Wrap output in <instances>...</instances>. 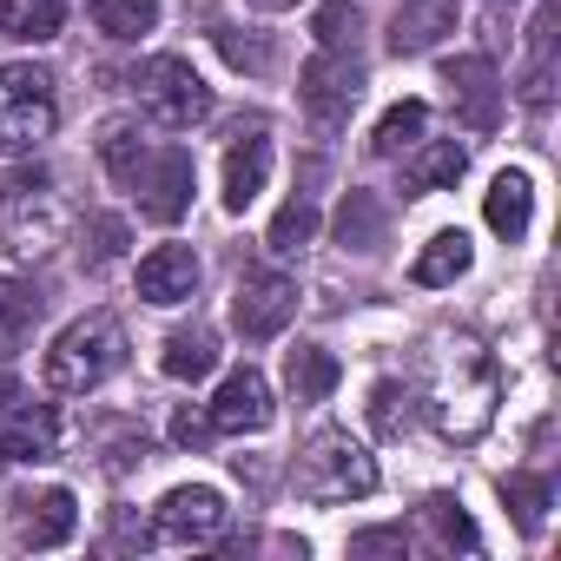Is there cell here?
Wrapping results in <instances>:
<instances>
[{
    "instance_id": "8992f818",
    "label": "cell",
    "mask_w": 561,
    "mask_h": 561,
    "mask_svg": "<svg viewBox=\"0 0 561 561\" xmlns=\"http://www.w3.org/2000/svg\"><path fill=\"white\" fill-rule=\"evenodd\" d=\"M133 93H139V113L165 133H192L198 119H211V87L198 80L192 60L179 54H152L133 67Z\"/></svg>"
},
{
    "instance_id": "f35d334b",
    "label": "cell",
    "mask_w": 561,
    "mask_h": 561,
    "mask_svg": "<svg viewBox=\"0 0 561 561\" xmlns=\"http://www.w3.org/2000/svg\"><path fill=\"white\" fill-rule=\"evenodd\" d=\"M14 403H21V383H14V377H0V416H8Z\"/></svg>"
},
{
    "instance_id": "9c48e42d",
    "label": "cell",
    "mask_w": 561,
    "mask_h": 561,
    "mask_svg": "<svg viewBox=\"0 0 561 561\" xmlns=\"http://www.w3.org/2000/svg\"><path fill=\"white\" fill-rule=\"evenodd\" d=\"M291 318H298V277H285V271H244V277H238L231 324H238V337H244V344L277 337Z\"/></svg>"
},
{
    "instance_id": "ffe728a7",
    "label": "cell",
    "mask_w": 561,
    "mask_h": 561,
    "mask_svg": "<svg viewBox=\"0 0 561 561\" xmlns=\"http://www.w3.org/2000/svg\"><path fill=\"white\" fill-rule=\"evenodd\" d=\"M554 21H561V8H554V0H541V14L528 27V73H522V100L535 113L554 100Z\"/></svg>"
},
{
    "instance_id": "3957f363",
    "label": "cell",
    "mask_w": 561,
    "mask_h": 561,
    "mask_svg": "<svg viewBox=\"0 0 561 561\" xmlns=\"http://www.w3.org/2000/svg\"><path fill=\"white\" fill-rule=\"evenodd\" d=\"M67 238V198L54 185V172H14L0 185V244L14 257H47Z\"/></svg>"
},
{
    "instance_id": "4fadbf2b",
    "label": "cell",
    "mask_w": 561,
    "mask_h": 561,
    "mask_svg": "<svg viewBox=\"0 0 561 561\" xmlns=\"http://www.w3.org/2000/svg\"><path fill=\"white\" fill-rule=\"evenodd\" d=\"M198 291V251L192 244H159L152 257H139V298L146 305H185Z\"/></svg>"
},
{
    "instance_id": "4dcf8cb0",
    "label": "cell",
    "mask_w": 561,
    "mask_h": 561,
    "mask_svg": "<svg viewBox=\"0 0 561 561\" xmlns=\"http://www.w3.org/2000/svg\"><path fill=\"white\" fill-rule=\"evenodd\" d=\"M311 231H318V205H311V192H298L271 218V251H298V244H311Z\"/></svg>"
},
{
    "instance_id": "277c9868",
    "label": "cell",
    "mask_w": 561,
    "mask_h": 561,
    "mask_svg": "<svg viewBox=\"0 0 561 561\" xmlns=\"http://www.w3.org/2000/svg\"><path fill=\"white\" fill-rule=\"evenodd\" d=\"M298 495L305 502H357L377 489V456L351 436V430H318L305 449H298Z\"/></svg>"
},
{
    "instance_id": "f1b7e54d",
    "label": "cell",
    "mask_w": 561,
    "mask_h": 561,
    "mask_svg": "<svg viewBox=\"0 0 561 561\" xmlns=\"http://www.w3.org/2000/svg\"><path fill=\"white\" fill-rule=\"evenodd\" d=\"M337 244H351V251H377V244H383V205H377L370 192H351V198H344V211H337Z\"/></svg>"
},
{
    "instance_id": "5bb4252c",
    "label": "cell",
    "mask_w": 561,
    "mask_h": 561,
    "mask_svg": "<svg viewBox=\"0 0 561 561\" xmlns=\"http://www.w3.org/2000/svg\"><path fill=\"white\" fill-rule=\"evenodd\" d=\"M73 528H80L73 489H47V495H27V502H21V515H14V541H21V548H60Z\"/></svg>"
},
{
    "instance_id": "d590c367",
    "label": "cell",
    "mask_w": 561,
    "mask_h": 561,
    "mask_svg": "<svg viewBox=\"0 0 561 561\" xmlns=\"http://www.w3.org/2000/svg\"><path fill=\"white\" fill-rule=\"evenodd\" d=\"M211 436H218V430H211V410H179V416H172V443H179V449H205Z\"/></svg>"
},
{
    "instance_id": "9a60e30c",
    "label": "cell",
    "mask_w": 561,
    "mask_h": 561,
    "mask_svg": "<svg viewBox=\"0 0 561 561\" xmlns=\"http://www.w3.org/2000/svg\"><path fill=\"white\" fill-rule=\"evenodd\" d=\"M60 449V416L47 403H14L8 430H0V456L8 462H54Z\"/></svg>"
},
{
    "instance_id": "ab89813d",
    "label": "cell",
    "mask_w": 561,
    "mask_h": 561,
    "mask_svg": "<svg viewBox=\"0 0 561 561\" xmlns=\"http://www.w3.org/2000/svg\"><path fill=\"white\" fill-rule=\"evenodd\" d=\"M251 8H264V14H285V8H298V0H251Z\"/></svg>"
},
{
    "instance_id": "7402d4cb",
    "label": "cell",
    "mask_w": 561,
    "mask_h": 561,
    "mask_svg": "<svg viewBox=\"0 0 561 561\" xmlns=\"http://www.w3.org/2000/svg\"><path fill=\"white\" fill-rule=\"evenodd\" d=\"M67 27V0H0V34L8 41H54Z\"/></svg>"
},
{
    "instance_id": "d6a6232c",
    "label": "cell",
    "mask_w": 561,
    "mask_h": 561,
    "mask_svg": "<svg viewBox=\"0 0 561 561\" xmlns=\"http://www.w3.org/2000/svg\"><path fill=\"white\" fill-rule=\"evenodd\" d=\"M410 416H416V397H410L403 383H377V390H370V423H377V436H403Z\"/></svg>"
},
{
    "instance_id": "52a82bcc",
    "label": "cell",
    "mask_w": 561,
    "mask_h": 561,
    "mask_svg": "<svg viewBox=\"0 0 561 561\" xmlns=\"http://www.w3.org/2000/svg\"><path fill=\"white\" fill-rule=\"evenodd\" d=\"M298 100H305V113L324 133H337L351 119V106L364 100V60H357V47H318L305 60V73H298Z\"/></svg>"
},
{
    "instance_id": "83f0119b",
    "label": "cell",
    "mask_w": 561,
    "mask_h": 561,
    "mask_svg": "<svg viewBox=\"0 0 561 561\" xmlns=\"http://www.w3.org/2000/svg\"><path fill=\"white\" fill-rule=\"evenodd\" d=\"M139 159H146V139H139V119H106L100 126V165L119 179V185H133V172H139Z\"/></svg>"
},
{
    "instance_id": "836d02e7",
    "label": "cell",
    "mask_w": 561,
    "mask_h": 561,
    "mask_svg": "<svg viewBox=\"0 0 561 561\" xmlns=\"http://www.w3.org/2000/svg\"><path fill=\"white\" fill-rule=\"evenodd\" d=\"M119 251H126V225H119V218H106V211H100V218H87V231H80V257L100 271V264H113Z\"/></svg>"
},
{
    "instance_id": "30bf717a",
    "label": "cell",
    "mask_w": 561,
    "mask_h": 561,
    "mask_svg": "<svg viewBox=\"0 0 561 561\" xmlns=\"http://www.w3.org/2000/svg\"><path fill=\"white\" fill-rule=\"evenodd\" d=\"M133 185H139V211H146L152 225H179V218L192 211V185H198L192 152H185V146L146 152V159H139V172H133Z\"/></svg>"
},
{
    "instance_id": "7c38bea8",
    "label": "cell",
    "mask_w": 561,
    "mask_h": 561,
    "mask_svg": "<svg viewBox=\"0 0 561 561\" xmlns=\"http://www.w3.org/2000/svg\"><path fill=\"white\" fill-rule=\"evenodd\" d=\"M271 416H277L271 383H264L251 364H244V370H231V377L218 383V397H211V430H218V436H257Z\"/></svg>"
},
{
    "instance_id": "ac0fdd59",
    "label": "cell",
    "mask_w": 561,
    "mask_h": 561,
    "mask_svg": "<svg viewBox=\"0 0 561 561\" xmlns=\"http://www.w3.org/2000/svg\"><path fill=\"white\" fill-rule=\"evenodd\" d=\"M462 172H469V146H456V139H416L403 152V185L410 192H449Z\"/></svg>"
},
{
    "instance_id": "ba28073f",
    "label": "cell",
    "mask_w": 561,
    "mask_h": 561,
    "mask_svg": "<svg viewBox=\"0 0 561 561\" xmlns=\"http://www.w3.org/2000/svg\"><path fill=\"white\" fill-rule=\"evenodd\" d=\"M225 515H231L225 495L205 489V482H192V489H172V495L152 508L146 541H159V548H205V541L225 535Z\"/></svg>"
},
{
    "instance_id": "603a6c76",
    "label": "cell",
    "mask_w": 561,
    "mask_h": 561,
    "mask_svg": "<svg viewBox=\"0 0 561 561\" xmlns=\"http://www.w3.org/2000/svg\"><path fill=\"white\" fill-rule=\"evenodd\" d=\"M469 257H476V251H469V238H462V231H436V238L423 244V257L410 264V277L436 291V285H456V277L469 271Z\"/></svg>"
},
{
    "instance_id": "e575fe53",
    "label": "cell",
    "mask_w": 561,
    "mask_h": 561,
    "mask_svg": "<svg viewBox=\"0 0 561 561\" xmlns=\"http://www.w3.org/2000/svg\"><path fill=\"white\" fill-rule=\"evenodd\" d=\"M41 305H47V298H41L34 285H0V324H8V337H21V331L41 318Z\"/></svg>"
},
{
    "instance_id": "8fae6325",
    "label": "cell",
    "mask_w": 561,
    "mask_h": 561,
    "mask_svg": "<svg viewBox=\"0 0 561 561\" xmlns=\"http://www.w3.org/2000/svg\"><path fill=\"white\" fill-rule=\"evenodd\" d=\"M443 87H449V113L469 126V133H495L502 126V73L489 54H462L443 67Z\"/></svg>"
},
{
    "instance_id": "484cf974",
    "label": "cell",
    "mask_w": 561,
    "mask_h": 561,
    "mask_svg": "<svg viewBox=\"0 0 561 561\" xmlns=\"http://www.w3.org/2000/svg\"><path fill=\"white\" fill-rule=\"evenodd\" d=\"M423 126H430V106H423V100H403V106H390V113L377 119L370 152H377V159H403V152L423 139Z\"/></svg>"
},
{
    "instance_id": "60d3db41",
    "label": "cell",
    "mask_w": 561,
    "mask_h": 561,
    "mask_svg": "<svg viewBox=\"0 0 561 561\" xmlns=\"http://www.w3.org/2000/svg\"><path fill=\"white\" fill-rule=\"evenodd\" d=\"M0 462H8V456H0Z\"/></svg>"
},
{
    "instance_id": "e0dca14e",
    "label": "cell",
    "mask_w": 561,
    "mask_h": 561,
    "mask_svg": "<svg viewBox=\"0 0 561 561\" xmlns=\"http://www.w3.org/2000/svg\"><path fill=\"white\" fill-rule=\"evenodd\" d=\"M264 172H271V146H264V119L238 126V146L225 152V205L244 211L257 192H264Z\"/></svg>"
},
{
    "instance_id": "f546056e",
    "label": "cell",
    "mask_w": 561,
    "mask_h": 561,
    "mask_svg": "<svg viewBox=\"0 0 561 561\" xmlns=\"http://www.w3.org/2000/svg\"><path fill=\"white\" fill-rule=\"evenodd\" d=\"M502 502L515 508L522 535H541V522H548V502H554V489H548V476H502Z\"/></svg>"
},
{
    "instance_id": "2e32d148",
    "label": "cell",
    "mask_w": 561,
    "mask_h": 561,
    "mask_svg": "<svg viewBox=\"0 0 561 561\" xmlns=\"http://www.w3.org/2000/svg\"><path fill=\"white\" fill-rule=\"evenodd\" d=\"M443 34H456V0H403L390 14V54H430Z\"/></svg>"
},
{
    "instance_id": "8d00e7d4",
    "label": "cell",
    "mask_w": 561,
    "mask_h": 561,
    "mask_svg": "<svg viewBox=\"0 0 561 561\" xmlns=\"http://www.w3.org/2000/svg\"><path fill=\"white\" fill-rule=\"evenodd\" d=\"M351 554H410V535L403 528H364V535H351Z\"/></svg>"
},
{
    "instance_id": "6da1fadb",
    "label": "cell",
    "mask_w": 561,
    "mask_h": 561,
    "mask_svg": "<svg viewBox=\"0 0 561 561\" xmlns=\"http://www.w3.org/2000/svg\"><path fill=\"white\" fill-rule=\"evenodd\" d=\"M495 403H502V370H495V357H489L469 331L443 337V344L430 351V397H423L430 423H436L449 443H476V436L495 423Z\"/></svg>"
},
{
    "instance_id": "1f68e13d",
    "label": "cell",
    "mask_w": 561,
    "mask_h": 561,
    "mask_svg": "<svg viewBox=\"0 0 561 561\" xmlns=\"http://www.w3.org/2000/svg\"><path fill=\"white\" fill-rule=\"evenodd\" d=\"M311 34H318V47H357V34H364L357 0H324L318 21H311Z\"/></svg>"
},
{
    "instance_id": "cb8c5ba5",
    "label": "cell",
    "mask_w": 561,
    "mask_h": 561,
    "mask_svg": "<svg viewBox=\"0 0 561 561\" xmlns=\"http://www.w3.org/2000/svg\"><path fill=\"white\" fill-rule=\"evenodd\" d=\"M211 364H218V337H211V331H172V337H165L159 370H165L172 383H198V377H211Z\"/></svg>"
},
{
    "instance_id": "7a4b0ae2",
    "label": "cell",
    "mask_w": 561,
    "mask_h": 561,
    "mask_svg": "<svg viewBox=\"0 0 561 561\" xmlns=\"http://www.w3.org/2000/svg\"><path fill=\"white\" fill-rule=\"evenodd\" d=\"M119 364H126V331H119V318H113V311H87V318H73V324L54 337V351H47V390L87 397V390H100Z\"/></svg>"
},
{
    "instance_id": "44dd1931",
    "label": "cell",
    "mask_w": 561,
    "mask_h": 561,
    "mask_svg": "<svg viewBox=\"0 0 561 561\" xmlns=\"http://www.w3.org/2000/svg\"><path fill=\"white\" fill-rule=\"evenodd\" d=\"M285 383H291L298 403H324L337 390V357L318 351V344H298V351H285Z\"/></svg>"
},
{
    "instance_id": "4316f807",
    "label": "cell",
    "mask_w": 561,
    "mask_h": 561,
    "mask_svg": "<svg viewBox=\"0 0 561 561\" xmlns=\"http://www.w3.org/2000/svg\"><path fill=\"white\" fill-rule=\"evenodd\" d=\"M93 27L106 41H146L159 27V0H93Z\"/></svg>"
},
{
    "instance_id": "74e56055",
    "label": "cell",
    "mask_w": 561,
    "mask_h": 561,
    "mask_svg": "<svg viewBox=\"0 0 561 561\" xmlns=\"http://www.w3.org/2000/svg\"><path fill=\"white\" fill-rule=\"evenodd\" d=\"M218 47H225V60H231V67H251V73H264V47H257V41H238V34L225 27V34H218Z\"/></svg>"
},
{
    "instance_id": "d6986e66",
    "label": "cell",
    "mask_w": 561,
    "mask_h": 561,
    "mask_svg": "<svg viewBox=\"0 0 561 561\" xmlns=\"http://www.w3.org/2000/svg\"><path fill=\"white\" fill-rule=\"evenodd\" d=\"M482 218H489V231L495 238H528V218H535V185H528V172H495V185H489V198H482Z\"/></svg>"
},
{
    "instance_id": "5b68a950",
    "label": "cell",
    "mask_w": 561,
    "mask_h": 561,
    "mask_svg": "<svg viewBox=\"0 0 561 561\" xmlns=\"http://www.w3.org/2000/svg\"><path fill=\"white\" fill-rule=\"evenodd\" d=\"M60 126V100H54V73L47 67H0V159H27L41 139H54Z\"/></svg>"
},
{
    "instance_id": "d4e9b609",
    "label": "cell",
    "mask_w": 561,
    "mask_h": 561,
    "mask_svg": "<svg viewBox=\"0 0 561 561\" xmlns=\"http://www.w3.org/2000/svg\"><path fill=\"white\" fill-rule=\"evenodd\" d=\"M423 522H430V535H436L443 554H476L482 548V535H476V522H469V508L456 495H430L423 502Z\"/></svg>"
}]
</instances>
